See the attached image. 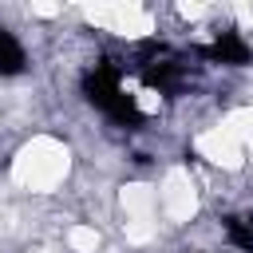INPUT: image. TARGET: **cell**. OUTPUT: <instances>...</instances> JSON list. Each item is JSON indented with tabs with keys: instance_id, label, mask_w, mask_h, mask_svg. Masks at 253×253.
<instances>
[{
	"instance_id": "5b68a950",
	"label": "cell",
	"mask_w": 253,
	"mask_h": 253,
	"mask_svg": "<svg viewBox=\"0 0 253 253\" xmlns=\"http://www.w3.org/2000/svg\"><path fill=\"white\" fill-rule=\"evenodd\" d=\"M225 233H229V241L237 245V249H245V253H253V229L241 221V217H225Z\"/></svg>"
},
{
	"instance_id": "277c9868",
	"label": "cell",
	"mask_w": 253,
	"mask_h": 253,
	"mask_svg": "<svg viewBox=\"0 0 253 253\" xmlns=\"http://www.w3.org/2000/svg\"><path fill=\"white\" fill-rule=\"evenodd\" d=\"M24 71V47L12 32L0 28V75H20Z\"/></svg>"
},
{
	"instance_id": "6da1fadb",
	"label": "cell",
	"mask_w": 253,
	"mask_h": 253,
	"mask_svg": "<svg viewBox=\"0 0 253 253\" xmlns=\"http://www.w3.org/2000/svg\"><path fill=\"white\" fill-rule=\"evenodd\" d=\"M83 95L95 103L103 115H111L119 126H142V111L134 107V95L123 91V67L115 59H99L95 67L83 71Z\"/></svg>"
},
{
	"instance_id": "3957f363",
	"label": "cell",
	"mask_w": 253,
	"mask_h": 253,
	"mask_svg": "<svg viewBox=\"0 0 253 253\" xmlns=\"http://www.w3.org/2000/svg\"><path fill=\"white\" fill-rule=\"evenodd\" d=\"M198 55L210 59V63H229V67H245V63H253V51H249L245 40L233 36V32H221V36H217L213 43H206Z\"/></svg>"
},
{
	"instance_id": "7a4b0ae2",
	"label": "cell",
	"mask_w": 253,
	"mask_h": 253,
	"mask_svg": "<svg viewBox=\"0 0 253 253\" xmlns=\"http://www.w3.org/2000/svg\"><path fill=\"white\" fill-rule=\"evenodd\" d=\"M134 67L142 75L146 87H158L162 95H182L190 87V59L166 43H142L138 55H134Z\"/></svg>"
}]
</instances>
